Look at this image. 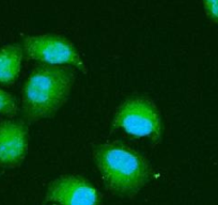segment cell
<instances>
[{
	"instance_id": "obj_1",
	"label": "cell",
	"mask_w": 218,
	"mask_h": 205,
	"mask_svg": "<svg viewBox=\"0 0 218 205\" xmlns=\"http://www.w3.org/2000/svg\"><path fill=\"white\" fill-rule=\"evenodd\" d=\"M92 158L105 187L120 198L136 196L153 177L150 160L122 141L95 144Z\"/></svg>"
},
{
	"instance_id": "obj_2",
	"label": "cell",
	"mask_w": 218,
	"mask_h": 205,
	"mask_svg": "<svg viewBox=\"0 0 218 205\" xmlns=\"http://www.w3.org/2000/svg\"><path fill=\"white\" fill-rule=\"evenodd\" d=\"M75 81L72 66L36 65L22 88V120L32 124L53 119L67 103Z\"/></svg>"
},
{
	"instance_id": "obj_3",
	"label": "cell",
	"mask_w": 218,
	"mask_h": 205,
	"mask_svg": "<svg viewBox=\"0 0 218 205\" xmlns=\"http://www.w3.org/2000/svg\"><path fill=\"white\" fill-rule=\"evenodd\" d=\"M111 131H122L134 138H144L151 143L161 142L165 125L156 103L147 94L133 93L117 107L110 124Z\"/></svg>"
},
{
	"instance_id": "obj_4",
	"label": "cell",
	"mask_w": 218,
	"mask_h": 205,
	"mask_svg": "<svg viewBox=\"0 0 218 205\" xmlns=\"http://www.w3.org/2000/svg\"><path fill=\"white\" fill-rule=\"evenodd\" d=\"M20 45L27 60L48 65L72 66L82 74L88 73L80 53L71 40L56 33L27 34L22 38Z\"/></svg>"
},
{
	"instance_id": "obj_5",
	"label": "cell",
	"mask_w": 218,
	"mask_h": 205,
	"mask_svg": "<svg viewBox=\"0 0 218 205\" xmlns=\"http://www.w3.org/2000/svg\"><path fill=\"white\" fill-rule=\"evenodd\" d=\"M45 201L57 205H101L102 193L82 175L63 174L47 185Z\"/></svg>"
},
{
	"instance_id": "obj_6",
	"label": "cell",
	"mask_w": 218,
	"mask_h": 205,
	"mask_svg": "<svg viewBox=\"0 0 218 205\" xmlns=\"http://www.w3.org/2000/svg\"><path fill=\"white\" fill-rule=\"evenodd\" d=\"M29 150V127L24 120L0 121V167L15 169L24 163Z\"/></svg>"
},
{
	"instance_id": "obj_7",
	"label": "cell",
	"mask_w": 218,
	"mask_h": 205,
	"mask_svg": "<svg viewBox=\"0 0 218 205\" xmlns=\"http://www.w3.org/2000/svg\"><path fill=\"white\" fill-rule=\"evenodd\" d=\"M24 50L20 43H11L0 47V84L12 86L22 71Z\"/></svg>"
},
{
	"instance_id": "obj_8",
	"label": "cell",
	"mask_w": 218,
	"mask_h": 205,
	"mask_svg": "<svg viewBox=\"0 0 218 205\" xmlns=\"http://www.w3.org/2000/svg\"><path fill=\"white\" fill-rule=\"evenodd\" d=\"M19 111V104L16 96L0 87V115L13 119Z\"/></svg>"
},
{
	"instance_id": "obj_9",
	"label": "cell",
	"mask_w": 218,
	"mask_h": 205,
	"mask_svg": "<svg viewBox=\"0 0 218 205\" xmlns=\"http://www.w3.org/2000/svg\"><path fill=\"white\" fill-rule=\"evenodd\" d=\"M202 3H203L204 10H206V9H209V8H211V7L218 5V0H202Z\"/></svg>"
},
{
	"instance_id": "obj_10",
	"label": "cell",
	"mask_w": 218,
	"mask_h": 205,
	"mask_svg": "<svg viewBox=\"0 0 218 205\" xmlns=\"http://www.w3.org/2000/svg\"><path fill=\"white\" fill-rule=\"evenodd\" d=\"M53 205H57V204H53Z\"/></svg>"
}]
</instances>
